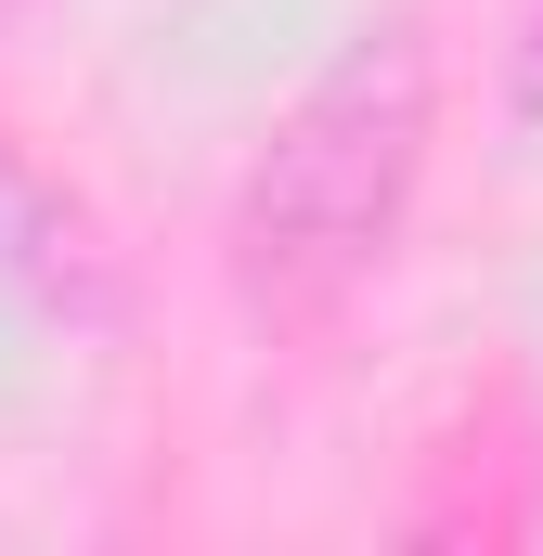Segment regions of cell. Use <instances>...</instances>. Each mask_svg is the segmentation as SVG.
Here are the masks:
<instances>
[{
	"label": "cell",
	"instance_id": "6da1fadb",
	"mask_svg": "<svg viewBox=\"0 0 543 556\" xmlns=\"http://www.w3.org/2000/svg\"><path fill=\"white\" fill-rule=\"evenodd\" d=\"M427 130H440V65L414 26L350 39L285 117H272L260 168L233 194V285L272 324L337 311L350 285L389 260L414 181H427Z\"/></svg>",
	"mask_w": 543,
	"mask_h": 556
},
{
	"label": "cell",
	"instance_id": "7a4b0ae2",
	"mask_svg": "<svg viewBox=\"0 0 543 556\" xmlns=\"http://www.w3.org/2000/svg\"><path fill=\"white\" fill-rule=\"evenodd\" d=\"M518 104H531V117H543V52H531V78H518Z\"/></svg>",
	"mask_w": 543,
	"mask_h": 556
}]
</instances>
